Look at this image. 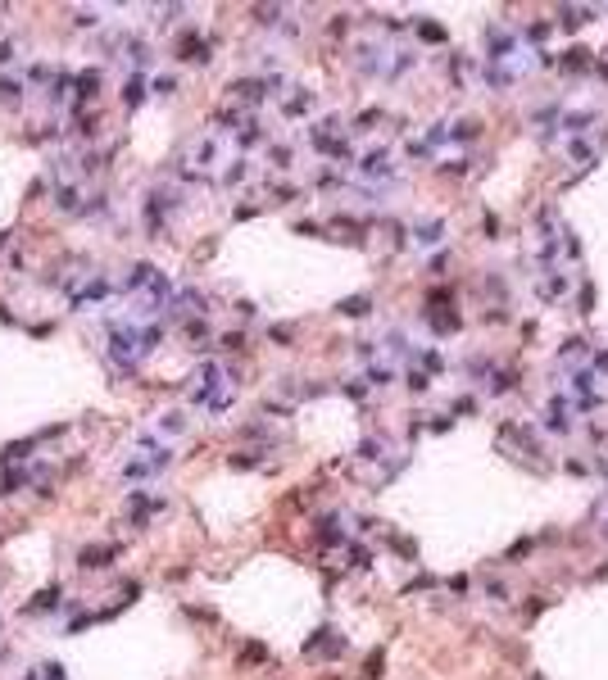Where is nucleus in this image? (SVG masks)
Wrapping results in <instances>:
<instances>
[{"mask_svg": "<svg viewBox=\"0 0 608 680\" xmlns=\"http://www.w3.org/2000/svg\"><path fill=\"white\" fill-rule=\"evenodd\" d=\"M114 553H119L114 544H109V549H82V567H87V572H91V567H105Z\"/></svg>", "mask_w": 608, "mask_h": 680, "instance_id": "nucleus-1", "label": "nucleus"}, {"mask_svg": "<svg viewBox=\"0 0 608 680\" xmlns=\"http://www.w3.org/2000/svg\"><path fill=\"white\" fill-rule=\"evenodd\" d=\"M54 604H59V590H41V594H37V599H32V604L23 608V612H50Z\"/></svg>", "mask_w": 608, "mask_h": 680, "instance_id": "nucleus-2", "label": "nucleus"}, {"mask_svg": "<svg viewBox=\"0 0 608 680\" xmlns=\"http://www.w3.org/2000/svg\"><path fill=\"white\" fill-rule=\"evenodd\" d=\"M141 87H145L141 77H132V82H128V96H123V100H128V109H136V105H141Z\"/></svg>", "mask_w": 608, "mask_h": 680, "instance_id": "nucleus-3", "label": "nucleus"}, {"mask_svg": "<svg viewBox=\"0 0 608 680\" xmlns=\"http://www.w3.org/2000/svg\"><path fill=\"white\" fill-rule=\"evenodd\" d=\"M0 100H5V105H19V82H0Z\"/></svg>", "mask_w": 608, "mask_h": 680, "instance_id": "nucleus-4", "label": "nucleus"}, {"mask_svg": "<svg viewBox=\"0 0 608 680\" xmlns=\"http://www.w3.org/2000/svg\"><path fill=\"white\" fill-rule=\"evenodd\" d=\"M163 431H186V418L182 413H168V418H163Z\"/></svg>", "mask_w": 608, "mask_h": 680, "instance_id": "nucleus-5", "label": "nucleus"}, {"mask_svg": "<svg viewBox=\"0 0 608 680\" xmlns=\"http://www.w3.org/2000/svg\"><path fill=\"white\" fill-rule=\"evenodd\" d=\"M345 313H354V318H358V313H368V300H349V304H345Z\"/></svg>", "mask_w": 608, "mask_h": 680, "instance_id": "nucleus-6", "label": "nucleus"}, {"mask_svg": "<svg viewBox=\"0 0 608 680\" xmlns=\"http://www.w3.org/2000/svg\"><path fill=\"white\" fill-rule=\"evenodd\" d=\"M10 59H14V45H10V41H0V64H10Z\"/></svg>", "mask_w": 608, "mask_h": 680, "instance_id": "nucleus-7", "label": "nucleus"}]
</instances>
